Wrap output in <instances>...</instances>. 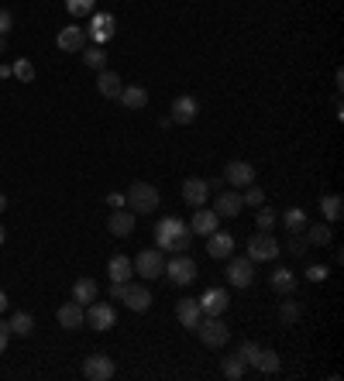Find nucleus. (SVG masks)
Listing matches in <instances>:
<instances>
[{
    "instance_id": "obj_1",
    "label": "nucleus",
    "mask_w": 344,
    "mask_h": 381,
    "mask_svg": "<svg viewBox=\"0 0 344 381\" xmlns=\"http://www.w3.org/2000/svg\"><path fill=\"white\" fill-rule=\"evenodd\" d=\"M155 241H159V251H172L182 254L189 248V230L179 216H166L159 227H155Z\"/></svg>"
},
{
    "instance_id": "obj_2",
    "label": "nucleus",
    "mask_w": 344,
    "mask_h": 381,
    "mask_svg": "<svg viewBox=\"0 0 344 381\" xmlns=\"http://www.w3.org/2000/svg\"><path fill=\"white\" fill-rule=\"evenodd\" d=\"M159 200H162V193L152 182H131V189L124 193V207L131 213H152L159 207Z\"/></svg>"
},
{
    "instance_id": "obj_3",
    "label": "nucleus",
    "mask_w": 344,
    "mask_h": 381,
    "mask_svg": "<svg viewBox=\"0 0 344 381\" xmlns=\"http://www.w3.org/2000/svg\"><path fill=\"white\" fill-rule=\"evenodd\" d=\"M162 275H169L172 285H189L193 278H196V261L189 257V254H172V261H166V271Z\"/></svg>"
},
{
    "instance_id": "obj_4",
    "label": "nucleus",
    "mask_w": 344,
    "mask_h": 381,
    "mask_svg": "<svg viewBox=\"0 0 344 381\" xmlns=\"http://www.w3.org/2000/svg\"><path fill=\"white\" fill-rule=\"evenodd\" d=\"M193 334H200V340H203L207 347H224V343L231 340V327H227L220 316H203Z\"/></svg>"
},
{
    "instance_id": "obj_5",
    "label": "nucleus",
    "mask_w": 344,
    "mask_h": 381,
    "mask_svg": "<svg viewBox=\"0 0 344 381\" xmlns=\"http://www.w3.org/2000/svg\"><path fill=\"white\" fill-rule=\"evenodd\" d=\"M83 313H86V327H89V330H100V334H103V330H110V327H114V320H117L114 306H110V302H100V299H93Z\"/></svg>"
},
{
    "instance_id": "obj_6",
    "label": "nucleus",
    "mask_w": 344,
    "mask_h": 381,
    "mask_svg": "<svg viewBox=\"0 0 344 381\" xmlns=\"http://www.w3.org/2000/svg\"><path fill=\"white\" fill-rule=\"evenodd\" d=\"M227 282L234 289H248L255 282V261L252 257H227Z\"/></svg>"
},
{
    "instance_id": "obj_7",
    "label": "nucleus",
    "mask_w": 344,
    "mask_h": 381,
    "mask_svg": "<svg viewBox=\"0 0 344 381\" xmlns=\"http://www.w3.org/2000/svg\"><path fill=\"white\" fill-rule=\"evenodd\" d=\"M279 241L272 237V234H265V230H258L255 237H248V257L252 261H272V257H279Z\"/></svg>"
},
{
    "instance_id": "obj_8",
    "label": "nucleus",
    "mask_w": 344,
    "mask_h": 381,
    "mask_svg": "<svg viewBox=\"0 0 344 381\" xmlns=\"http://www.w3.org/2000/svg\"><path fill=\"white\" fill-rule=\"evenodd\" d=\"M134 271H138L141 278H159V275L166 271V257H162V251H155V248L141 251L138 257H134Z\"/></svg>"
},
{
    "instance_id": "obj_9",
    "label": "nucleus",
    "mask_w": 344,
    "mask_h": 381,
    "mask_svg": "<svg viewBox=\"0 0 344 381\" xmlns=\"http://www.w3.org/2000/svg\"><path fill=\"white\" fill-rule=\"evenodd\" d=\"M224 182L234 186V189L252 186V182H255V165H252V162H241V158L227 162V169H224Z\"/></svg>"
},
{
    "instance_id": "obj_10",
    "label": "nucleus",
    "mask_w": 344,
    "mask_h": 381,
    "mask_svg": "<svg viewBox=\"0 0 344 381\" xmlns=\"http://www.w3.org/2000/svg\"><path fill=\"white\" fill-rule=\"evenodd\" d=\"M83 378L89 381H110L114 378V361L107 354H89L83 361Z\"/></svg>"
},
{
    "instance_id": "obj_11",
    "label": "nucleus",
    "mask_w": 344,
    "mask_h": 381,
    "mask_svg": "<svg viewBox=\"0 0 344 381\" xmlns=\"http://www.w3.org/2000/svg\"><path fill=\"white\" fill-rule=\"evenodd\" d=\"M114 31H117L114 14H107V10H103V14H100V10H93V21H89V31H86V35H89L96 45H103V42H110V38H114Z\"/></svg>"
},
{
    "instance_id": "obj_12",
    "label": "nucleus",
    "mask_w": 344,
    "mask_h": 381,
    "mask_svg": "<svg viewBox=\"0 0 344 381\" xmlns=\"http://www.w3.org/2000/svg\"><path fill=\"white\" fill-rule=\"evenodd\" d=\"M196 114H200V103H196V96H189V93H182V96H175L172 100V124H193L196 121Z\"/></svg>"
},
{
    "instance_id": "obj_13",
    "label": "nucleus",
    "mask_w": 344,
    "mask_h": 381,
    "mask_svg": "<svg viewBox=\"0 0 344 381\" xmlns=\"http://www.w3.org/2000/svg\"><path fill=\"white\" fill-rule=\"evenodd\" d=\"M175 320H179L186 330H196V327H200V320H203L200 302H196V299H179V302H175Z\"/></svg>"
},
{
    "instance_id": "obj_14",
    "label": "nucleus",
    "mask_w": 344,
    "mask_h": 381,
    "mask_svg": "<svg viewBox=\"0 0 344 381\" xmlns=\"http://www.w3.org/2000/svg\"><path fill=\"white\" fill-rule=\"evenodd\" d=\"M207 254H210L214 261H227V257L234 254V237H231V234H224V230L207 234Z\"/></svg>"
},
{
    "instance_id": "obj_15",
    "label": "nucleus",
    "mask_w": 344,
    "mask_h": 381,
    "mask_svg": "<svg viewBox=\"0 0 344 381\" xmlns=\"http://www.w3.org/2000/svg\"><path fill=\"white\" fill-rule=\"evenodd\" d=\"M196 302H200L203 316H224V309L231 306V296H227L224 289H207V292L196 299Z\"/></svg>"
},
{
    "instance_id": "obj_16",
    "label": "nucleus",
    "mask_w": 344,
    "mask_h": 381,
    "mask_svg": "<svg viewBox=\"0 0 344 381\" xmlns=\"http://www.w3.org/2000/svg\"><path fill=\"white\" fill-rule=\"evenodd\" d=\"M55 320H59V327H62V330H80V327L86 323V313H83V306H80V302L73 299V302L59 306Z\"/></svg>"
},
{
    "instance_id": "obj_17",
    "label": "nucleus",
    "mask_w": 344,
    "mask_h": 381,
    "mask_svg": "<svg viewBox=\"0 0 344 381\" xmlns=\"http://www.w3.org/2000/svg\"><path fill=\"white\" fill-rule=\"evenodd\" d=\"M207 196H210L207 179H186V182H182V200H186L189 207H207Z\"/></svg>"
},
{
    "instance_id": "obj_18",
    "label": "nucleus",
    "mask_w": 344,
    "mask_h": 381,
    "mask_svg": "<svg viewBox=\"0 0 344 381\" xmlns=\"http://www.w3.org/2000/svg\"><path fill=\"white\" fill-rule=\"evenodd\" d=\"M241 189L238 193H217L214 196V213L217 216H224V220H231V216H238L241 213Z\"/></svg>"
},
{
    "instance_id": "obj_19",
    "label": "nucleus",
    "mask_w": 344,
    "mask_h": 381,
    "mask_svg": "<svg viewBox=\"0 0 344 381\" xmlns=\"http://www.w3.org/2000/svg\"><path fill=\"white\" fill-rule=\"evenodd\" d=\"M107 230H110L114 237H128L131 230H134V213L124 210V207H117V210L110 213V220H107Z\"/></svg>"
},
{
    "instance_id": "obj_20",
    "label": "nucleus",
    "mask_w": 344,
    "mask_h": 381,
    "mask_svg": "<svg viewBox=\"0 0 344 381\" xmlns=\"http://www.w3.org/2000/svg\"><path fill=\"white\" fill-rule=\"evenodd\" d=\"M96 89H100V96H107V100H117L121 96V76L117 73H110V69H100V76H96Z\"/></svg>"
},
{
    "instance_id": "obj_21",
    "label": "nucleus",
    "mask_w": 344,
    "mask_h": 381,
    "mask_svg": "<svg viewBox=\"0 0 344 381\" xmlns=\"http://www.w3.org/2000/svg\"><path fill=\"white\" fill-rule=\"evenodd\" d=\"M217 223H220V216H217L214 210H207V207H196V216H193V223H189V230L193 234H214L217 230Z\"/></svg>"
},
{
    "instance_id": "obj_22",
    "label": "nucleus",
    "mask_w": 344,
    "mask_h": 381,
    "mask_svg": "<svg viewBox=\"0 0 344 381\" xmlns=\"http://www.w3.org/2000/svg\"><path fill=\"white\" fill-rule=\"evenodd\" d=\"M117 100H121V103H124V107H128V110H145V103H148V89H145V86H124V89H121V96H117Z\"/></svg>"
},
{
    "instance_id": "obj_23",
    "label": "nucleus",
    "mask_w": 344,
    "mask_h": 381,
    "mask_svg": "<svg viewBox=\"0 0 344 381\" xmlns=\"http://www.w3.org/2000/svg\"><path fill=\"white\" fill-rule=\"evenodd\" d=\"M131 313H145L148 306H152V292L145 289V285H128V296H124Z\"/></svg>"
},
{
    "instance_id": "obj_24",
    "label": "nucleus",
    "mask_w": 344,
    "mask_h": 381,
    "mask_svg": "<svg viewBox=\"0 0 344 381\" xmlns=\"http://www.w3.org/2000/svg\"><path fill=\"white\" fill-rule=\"evenodd\" d=\"M83 42H86V31H83V28H76V24L59 31V48H62V52H80Z\"/></svg>"
},
{
    "instance_id": "obj_25",
    "label": "nucleus",
    "mask_w": 344,
    "mask_h": 381,
    "mask_svg": "<svg viewBox=\"0 0 344 381\" xmlns=\"http://www.w3.org/2000/svg\"><path fill=\"white\" fill-rule=\"evenodd\" d=\"M320 213H324V220L327 223H338L344 213V200L338 193H327V196H320Z\"/></svg>"
},
{
    "instance_id": "obj_26",
    "label": "nucleus",
    "mask_w": 344,
    "mask_h": 381,
    "mask_svg": "<svg viewBox=\"0 0 344 381\" xmlns=\"http://www.w3.org/2000/svg\"><path fill=\"white\" fill-rule=\"evenodd\" d=\"M73 299H76L80 306H89L93 299H100V285H96L93 278H76V285H73Z\"/></svg>"
},
{
    "instance_id": "obj_27",
    "label": "nucleus",
    "mask_w": 344,
    "mask_h": 381,
    "mask_svg": "<svg viewBox=\"0 0 344 381\" xmlns=\"http://www.w3.org/2000/svg\"><path fill=\"white\" fill-rule=\"evenodd\" d=\"M107 275H110V282H131V257L128 254H114L110 264H107Z\"/></svg>"
},
{
    "instance_id": "obj_28",
    "label": "nucleus",
    "mask_w": 344,
    "mask_h": 381,
    "mask_svg": "<svg viewBox=\"0 0 344 381\" xmlns=\"http://www.w3.org/2000/svg\"><path fill=\"white\" fill-rule=\"evenodd\" d=\"M293 289H296V275H293L289 268H275V271H272V292L289 296Z\"/></svg>"
},
{
    "instance_id": "obj_29",
    "label": "nucleus",
    "mask_w": 344,
    "mask_h": 381,
    "mask_svg": "<svg viewBox=\"0 0 344 381\" xmlns=\"http://www.w3.org/2000/svg\"><path fill=\"white\" fill-rule=\"evenodd\" d=\"M306 244L310 248H327L331 244V223H313L306 230Z\"/></svg>"
},
{
    "instance_id": "obj_30",
    "label": "nucleus",
    "mask_w": 344,
    "mask_h": 381,
    "mask_svg": "<svg viewBox=\"0 0 344 381\" xmlns=\"http://www.w3.org/2000/svg\"><path fill=\"white\" fill-rule=\"evenodd\" d=\"M279 364H282V361H279V354H275V350H258V357H255V364H252V368H258L261 375H275V371H279Z\"/></svg>"
},
{
    "instance_id": "obj_31",
    "label": "nucleus",
    "mask_w": 344,
    "mask_h": 381,
    "mask_svg": "<svg viewBox=\"0 0 344 381\" xmlns=\"http://www.w3.org/2000/svg\"><path fill=\"white\" fill-rule=\"evenodd\" d=\"M7 327H10V334H21V337H28V334L35 330V316H31V313H14V316L7 320Z\"/></svg>"
},
{
    "instance_id": "obj_32",
    "label": "nucleus",
    "mask_w": 344,
    "mask_h": 381,
    "mask_svg": "<svg viewBox=\"0 0 344 381\" xmlns=\"http://www.w3.org/2000/svg\"><path fill=\"white\" fill-rule=\"evenodd\" d=\"M220 371H224V378L238 381V378H245V371H248V364L241 361V354H234V357H224V364H220Z\"/></svg>"
},
{
    "instance_id": "obj_33",
    "label": "nucleus",
    "mask_w": 344,
    "mask_h": 381,
    "mask_svg": "<svg viewBox=\"0 0 344 381\" xmlns=\"http://www.w3.org/2000/svg\"><path fill=\"white\" fill-rule=\"evenodd\" d=\"M279 220L286 223V230H289V234H300V230H306V213L296 210V207H293V210H286Z\"/></svg>"
},
{
    "instance_id": "obj_34",
    "label": "nucleus",
    "mask_w": 344,
    "mask_h": 381,
    "mask_svg": "<svg viewBox=\"0 0 344 381\" xmlns=\"http://www.w3.org/2000/svg\"><path fill=\"white\" fill-rule=\"evenodd\" d=\"M255 223H258V230H265V234H272V227L279 223V216H275V210L272 207H258V213H255Z\"/></svg>"
},
{
    "instance_id": "obj_35",
    "label": "nucleus",
    "mask_w": 344,
    "mask_h": 381,
    "mask_svg": "<svg viewBox=\"0 0 344 381\" xmlns=\"http://www.w3.org/2000/svg\"><path fill=\"white\" fill-rule=\"evenodd\" d=\"M10 76H17L21 83H31V80H35V66H31L28 59H17V62L10 66Z\"/></svg>"
},
{
    "instance_id": "obj_36",
    "label": "nucleus",
    "mask_w": 344,
    "mask_h": 381,
    "mask_svg": "<svg viewBox=\"0 0 344 381\" xmlns=\"http://www.w3.org/2000/svg\"><path fill=\"white\" fill-rule=\"evenodd\" d=\"M66 10L73 17H83V14H93L96 10V0H66Z\"/></svg>"
},
{
    "instance_id": "obj_37",
    "label": "nucleus",
    "mask_w": 344,
    "mask_h": 381,
    "mask_svg": "<svg viewBox=\"0 0 344 381\" xmlns=\"http://www.w3.org/2000/svg\"><path fill=\"white\" fill-rule=\"evenodd\" d=\"M300 313H303L300 302H282V306H279V320H282L286 327H289V323H296V320H300Z\"/></svg>"
},
{
    "instance_id": "obj_38",
    "label": "nucleus",
    "mask_w": 344,
    "mask_h": 381,
    "mask_svg": "<svg viewBox=\"0 0 344 381\" xmlns=\"http://www.w3.org/2000/svg\"><path fill=\"white\" fill-rule=\"evenodd\" d=\"M241 203H245V207H261V203H265V189H258L255 182H252V186H245V196H241Z\"/></svg>"
},
{
    "instance_id": "obj_39",
    "label": "nucleus",
    "mask_w": 344,
    "mask_h": 381,
    "mask_svg": "<svg viewBox=\"0 0 344 381\" xmlns=\"http://www.w3.org/2000/svg\"><path fill=\"white\" fill-rule=\"evenodd\" d=\"M286 251L296 254V257H303V254L310 251V244H306V237H300V234H289V241H286Z\"/></svg>"
},
{
    "instance_id": "obj_40",
    "label": "nucleus",
    "mask_w": 344,
    "mask_h": 381,
    "mask_svg": "<svg viewBox=\"0 0 344 381\" xmlns=\"http://www.w3.org/2000/svg\"><path fill=\"white\" fill-rule=\"evenodd\" d=\"M83 62L89 69H103V62H107V55H103V48H89L83 55Z\"/></svg>"
},
{
    "instance_id": "obj_41",
    "label": "nucleus",
    "mask_w": 344,
    "mask_h": 381,
    "mask_svg": "<svg viewBox=\"0 0 344 381\" xmlns=\"http://www.w3.org/2000/svg\"><path fill=\"white\" fill-rule=\"evenodd\" d=\"M258 350H261V347H258L255 340H245V343H241V350H238V354H241V361H245V364H255Z\"/></svg>"
},
{
    "instance_id": "obj_42",
    "label": "nucleus",
    "mask_w": 344,
    "mask_h": 381,
    "mask_svg": "<svg viewBox=\"0 0 344 381\" xmlns=\"http://www.w3.org/2000/svg\"><path fill=\"white\" fill-rule=\"evenodd\" d=\"M327 275H331L327 264H310V268H306V278H310V282H324Z\"/></svg>"
},
{
    "instance_id": "obj_43",
    "label": "nucleus",
    "mask_w": 344,
    "mask_h": 381,
    "mask_svg": "<svg viewBox=\"0 0 344 381\" xmlns=\"http://www.w3.org/2000/svg\"><path fill=\"white\" fill-rule=\"evenodd\" d=\"M128 285H131V282H110V299L124 302V296H128Z\"/></svg>"
},
{
    "instance_id": "obj_44",
    "label": "nucleus",
    "mask_w": 344,
    "mask_h": 381,
    "mask_svg": "<svg viewBox=\"0 0 344 381\" xmlns=\"http://www.w3.org/2000/svg\"><path fill=\"white\" fill-rule=\"evenodd\" d=\"M10 28H14V14L7 7H0V35H7Z\"/></svg>"
},
{
    "instance_id": "obj_45",
    "label": "nucleus",
    "mask_w": 344,
    "mask_h": 381,
    "mask_svg": "<svg viewBox=\"0 0 344 381\" xmlns=\"http://www.w3.org/2000/svg\"><path fill=\"white\" fill-rule=\"evenodd\" d=\"M7 340H10V327L0 320V354H3V347H7Z\"/></svg>"
},
{
    "instance_id": "obj_46",
    "label": "nucleus",
    "mask_w": 344,
    "mask_h": 381,
    "mask_svg": "<svg viewBox=\"0 0 344 381\" xmlns=\"http://www.w3.org/2000/svg\"><path fill=\"white\" fill-rule=\"evenodd\" d=\"M107 203L117 210V207H124V193H107Z\"/></svg>"
},
{
    "instance_id": "obj_47",
    "label": "nucleus",
    "mask_w": 344,
    "mask_h": 381,
    "mask_svg": "<svg viewBox=\"0 0 344 381\" xmlns=\"http://www.w3.org/2000/svg\"><path fill=\"white\" fill-rule=\"evenodd\" d=\"M207 186H210V193H217V189H224V179H207Z\"/></svg>"
},
{
    "instance_id": "obj_48",
    "label": "nucleus",
    "mask_w": 344,
    "mask_h": 381,
    "mask_svg": "<svg viewBox=\"0 0 344 381\" xmlns=\"http://www.w3.org/2000/svg\"><path fill=\"white\" fill-rule=\"evenodd\" d=\"M7 210V196H3V193H0V213Z\"/></svg>"
},
{
    "instance_id": "obj_49",
    "label": "nucleus",
    "mask_w": 344,
    "mask_h": 381,
    "mask_svg": "<svg viewBox=\"0 0 344 381\" xmlns=\"http://www.w3.org/2000/svg\"><path fill=\"white\" fill-rule=\"evenodd\" d=\"M3 309H7V296L0 292V313H3Z\"/></svg>"
},
{
    "instance_id": "obj_50",
    "label": "nucleus",
    "mask_w": 344,
    "mask_h": 381,
    "mask_svg": "<svg viewBox=\"0 0 344 381\" xmlns=\"http://www.w3.org/2000/svg\"><path fill=\"white\" fill-rule=\"evenodd\" d=\"M3 52H7V42H3V35H0V55H3Z\"/></svg>"
},
{
    "instance_id": "obj_51",
    "label": "nucleus",
    "mask_w": 344,
    "mask_h": 381,
    "mask_svg": "<svg viewBox=\"0 0 344 381\" xmlns=\"http://www.w3.org/2000/svg\"><path fill=\"white\" fill-rule=\"evenodd\" d=\"M3 241H7V234H3V227H0V244H3Z\"/></svg>"
}]
</instances>
